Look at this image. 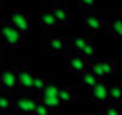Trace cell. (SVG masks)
<instances>
[{"label": "cell", "mask_w": 122, "mask_h": 115, "mask_svg": "<svg viewBox=\"0 0 122 115\" xmlns=\"http://www.w3.org/2000/svg\"><path fill=\"white\" fill-rule=\"evenodd\" d=\"M0 88H2V77H0Z\"/></svg>", "instance_id": "4316f807"}, {"label": "cell", "mask_w": 122, "mask_h": 115, "mask_svg": "<svg viewBox=\"0 0 122 115\" xmlns=\"http://www.w3.org/2000/svg\"><path fill=\"white\" fill-rule=\"evenodd\" d=\"M7 20L22 32L23 36L30 34V18H29V13L27 11H23V9H13Z\"/></svg>", "instance_id": "7a4b0ae2"}, {"label": "cell", "mask_w": 122, "mask_h": 115, "mask_svg": "<svg viewBox=\"0 0 122 115\" xmlns=\"http://www.w3.org/2000/svg\"><path fill=\"white\" fill-rule=\"evenodd\" d=\"M95 52H97V45H95V40L90 38V42L86 43V47H84L83 50H81V56L86 59V61H93L95 59Z\"/></svg>", "instance_id": "ac0fdd59"}, {"label": "cell", "mask_w": 122, "mask_h": 115, "mask_svg": "<svg viewBox=\"0 0 122 115\" xmlns=\"http://www.w3.org/2000/svg\"><path fill=\"white\" fill-rule=\"evenodd\" d=\"M111 104H120L122 103V84H110V92H108Z\"/></svg>", "instance_id": "ffe728a7"}, {"label": "cell", "mask_w": 122, "mask_h": 115, "mask_svg": "<svg viewBox=\"0 0 122 115\" xmlns=\"http://www.w3.org/2000/svg\"><path fill=\"white\" fill-rule=\"evenodd\" d=\"M50 9H52V13H54V16H56V20H57L59 25H68L70 16H68V9H66L65 5L56 4V5H52Z\"/></svg>", "instance_id": "5bb4252c"}, {"label": "cell", "mask_w": 122, "mask_h": 115, "mask_svg": "<svg viewBox=\"0 0 122 115\" xmlns=\"http://www.w3.org/2000/svg\"><path fill=\"white\" fill-rule=\"evenodd\" d=\"M54 111L50 110L49 106H47L45 103H43L41 99L38 101V104H36V108H34V111H32V115H52Z\"/></svg>", "instance_id": "7402d4cb"}, {"label": "cell", "mask_w": 122, "mask_h": 115, "mask_svg": "<svg viewBox=\"0 0 122 115\" xmlns=\"http://www.w3.org/2000/svg\"><path fill=\"white\" fill-rule=\"evenodd\" d=\"M76 2L83 7V11H92L97 5V0H76Z\"/></svg>", "instance_id": "cb8c5ba5"}, {"label": "cell", "mask_w": 122, "mask_h": 115, "mask_svg": "<svg viewBox=\"0 0 122 115\" xmlns=\"http://www.w3.org/2000/svg\"><path fill=\"white\" fill-rule=\"evenodd\" d=\"M0 7H2V0H0Z\"/></svg>", "instance_id": "f546056e"}, {"label": "cell", "mask_w": 122, "mask_h": 115, "mask_svg": "<svg viewBox=\"0 0 122 115\" xmlns=\"http://www.w3.org/2000/svg\"><path fill=\"white\" fill-rule=\"evenodd\" d=\"M49 83H50V79L47 76H43V74H36L34 76V84H32V90L34 92H38V94H41L43 90L49 86Z\"/></svg>", "instance_id": "44dd1931"}, {"label": "cell", "mask_w": 122, "mask_h": 115, "mask_svg": "<svg viewBox=\"0 0 122 115\" xmlns=\"http://www.w3.org/2000/svg\"><path fill=\"white\" fill-rule=\"evenodd\" d=\"M104 113H106V115H122V108L118 106V104L108 103L106 108H104Z\"/></svg>", "instance_id": "603a6c76"}, {"label": "cell", "mask_w": 122, "mask_h": 115, "mask_svg": "<svg viewBox=\"0 0 122 115\" xmlns=\"http://www.w3.org/2000/svg\"><path fill=\"white\" fill-rule=\"evenodd\" d=\"M0 77L4 92H15V88H18V67H4L0 70Z\"/></svg>", "instance_id": "277c9868"}, {"label": "cell", "mask_w": 122, "mask_h": 115, "mask_svg": "<svg viewBox=\"0 0 122 115\" xmlns=\"http://www.w3.org/2000/svg\"><path fill=\"white\" fill-rule=\"evenodd\" d=\"M65 67H66L68 72L81 76L83 72H86V70L90 68V61H86L81 54H68L66 59H65Z\"/></svg>", "instance_id": "ba28073f"}, {"label": "cell", "mask_w": 122, "mask_h": 115, "mask_svg": "<svg viewBox=\"0 0 122 115\" xmlns=\"http://www.w3.org/2000/svg\"><path fill=\"white\" fill-rule=\"evenodd\" d=\"M90 42V36H70L68 38V54H81V50L86 47V43ZM66 54V56H68Z\"/></svg>", "instance_id": "4fadbf2b"}, {"label": "cell", "mask_w": 122, "mask_h": 115, "mask_svg": "<svg viewBox=\"0 0 122 115\" xmlns=\"http://www.w3.org/2000/svg\"><path fill=\"white\" fill-rule=\"evenodd\" d=\"M0 29H2V43L9 49H20L25 42V36L13 25L9 20H2L0 22Z\"/></svg>", "instance_id": "6da1fadb"}, {"label": "cell", "mask_w": 122, "mask_h": 115, "mask_svg": "<svg viewBox=\"0 0 122 115\" xmlns=\"http://www.w3.org/2000/svg\"><path fill=\"white\" fill-rule=\"evenodd\" d=\"M79 79H81V84H83V86H86L88 90H90L92 86H95L99 81H102V79H99V76H97L92 68H88L86 72H83V74L79 76Z\"/></svg>", "instance_id": "9a60e30c"}, {"label": "cell", "mask_w": 122, "mask_h": 115, "mask_svg": "<svg viewBox=\"0 0 122 115\" xmlns=\"http://www.w3.org/2000/svg\"><path fill=\"white\" fill-rule=\"evenodd\" d=\"M93 115H106L104 111H97V113H93Z\"/></svg>", "instance_id": "484cf974"}, {"label": "cell", "mask_w": 122, "mask_h": 115, "mask_svg": "<svg viewBox=\"0 0 122 115\" xmlns=\"http://www.w3.org/2000/svg\"><path fill=\"white\" fill-rule=\"evenodd\" d=\"M106 31L110 32L113 38L122 40V18H110V20H108Z\"/></svg>", "instance_id": "2e32d148"}, {"label": "cell", "mask_w": 122, "mask_h": 115, "mask_svg": "<svg viewBox=\"0 0 122 115\" xmlns=\"http://www.w3.org/2000/svg\"><path fill=\"white\" fill-rule=\"evenodd\" d=\"M34 76H36V72H32L29 67H18V88L23 90V92L32 90Z\"/></svg>", "instance_id": "30bf717a"}, {"label": "cell", "mask_w": 122, "mask_h": 115, "mask_svg": "<svg viewBox=\"0 0 122 115\" xmlns=\"http://www.w3.org/2000/svg\"><path fill=\"white\" fill-rule=\"evenodd\" d=\"M0 59H2V49H0Z\"/></svg>", "instance_id": "f1b7e54d"}, {"label": "cell", "mask_w": 122, "mask_h": 115, "mask_svg": "<svg viewBox=\"0 0 122 115\" xmlns=\"http://www.w3.org/2000/svg\"><path fill=\"white\" fill-rule=\"evenodd\" d=\"M50 2H52V4L56 5V4H61V2H63V0H50Z\"/></svg>", "instance_id": "d4e9b609"}, {"label": "cell", "mask_w": 122, "mask_h": 115, "mask_svg": "<svg viewBox=\"0 0 122 115\" xmlns=\"http://www.w3.org/2000/svg\"><path fill=\"white\" fill-rule=\"evenodd\" d=\"M38 101L40 99H38V97H34L32 94L22 92L20 95L15 97V110L18 111V113H29V115H32V111H34Z\"/></svg>", "instance_id": "3957f363"}, {"label": "cell", "mask_w": 122, "mask_h": 115, "mask_svg": "<svg viewBox=\"0 0 122 115\" xmlns=\"http://www.w3.org/2000/svg\"><path fill=\"white\" fill-rule=\"evenodd\" d=\"M90 68L99 76V79H102V77H108L115 72V61L110 58H95L90 63Z\"/></svg>", "instance_id": "8992f818"}, {"label": "cell", "mask_w": 122, "mask_h": 115, "mask_svg": "<svg viewBox=\"0 0 122 115\" xmlns=\"http://www.w3.org/2000/svg\"><path fill=\"white\" fill-rule=\"evenodd\" d=\"M0 40H2V29H0Z\"/></svg>", "instance_id": "83f0119b"}, {"label": "cell", "mask_w": 122, "mask_h": 115, "mask_svg": "<svg viewBox=\"0 0 122 115\" xmlns=\"http://www.w3.org/2000/svg\"><path fill=\"white\" fill-rule=\"evenodd\" d=\"M40 99L43 101V103L47 104V106L50 108L52 111H57L61 108V99H59V86H56V84L49 83V86H47L45 90L41 92V97Z\"/></svg>", "instance_id": "52a82bcc"}, {"label": "cell", "mask_w": 122, "mask_h": 115, "mask_svg": "<svg viewBox=\"0 0 122 115\" xmlns=\"http://www.w3.org/2000/svg\"><path fill=\"white\" fill-rule=\"evenodd\" d=\"M40 23H41V31L43 32H52L59 23H57L56 16H54L52 9H41L40 11Z\"/></svg>", "instance_id": "7c38bea8"}, {"label": "cell", "mask_w": 122, "mask_h": 115, "mask_svg": "<svg viewBox=\"0 0 122 115\" xmlns=\"http://www.w3.org/2000/svg\"><path fill=\"white\" fill-rule=\"evenodd\" d=\"M59 99H61V104H74L76 103V94L68 86H59Z\"/></svg>", "instance_id": "d6986e66"}, {"label": "cell", "mask_w": 122, "mask_h": 115, "mask_svg": "<svg viewBox=\"0 0 122 115\" xmlns=\"http://www.w3.org/2000/svg\"><path fill=\"white\" fill-rule=\"evenodd\" d=\"M108 92H110V86L104 84L102 81H99L95 86H92V88L88 90V97H90L93 103H110Z\"/></svg>", "instance_id": "8fae6325"}, {"label": "cell", "mask_w": 122, "mask_h": 115, "mask_svg": "<svg viewBox=\"0 0 122 115\" xmlns=\"http://www.w3.org/2000/svg\"><path fill=\"white\" fill-rule=\"evenodd\" d=\"M83 22L86 29H90L92 32H102L108 27V20H104L101 15L93 11H83Z\"/></svg>", "instance_id": "5b68a950"}, {"label": "cell", "mask_w": 122, "mask_h": 115, "mask_svg": "<svg viewBox=\"0 0 122 115\" xmlns=\"http://www.w3.org/2000/svg\"><path fill=\"white\" fill-rule=\"evenodd\" d=\"M0 115H2V111H0Z\"/></svg>", "instance_id": "4dcf8cb0"}, {"label": "cell", "mask_w": 122, "mask_h": 115, "mask_svg": "<svg viewBox=\"0 0 122 115\" xmlns=\"http://www.w3.org/2000/svg\"><path fill=\"white\" fill-rule=\"evenodd\" d=\"M47 50L52 56L68 54V38H65V36H50L47 40Z\"/></svg>", "instance_id": "9c48e42d"}, {"label": "cell", "mask_w": 122, "mask_h": 115, "mask_svg": "<svg viewBox=\"0 0 122 115\" xmlns=\"http://www.w3.org/2000/svg\"><path fill=\"white\" fill-rule=\"evenodd\" d=\"M15 108V97H11L9 92H0V111L7 113Z\"/></svg>", "instance_id": "e0dca14e"}]
</instances>
